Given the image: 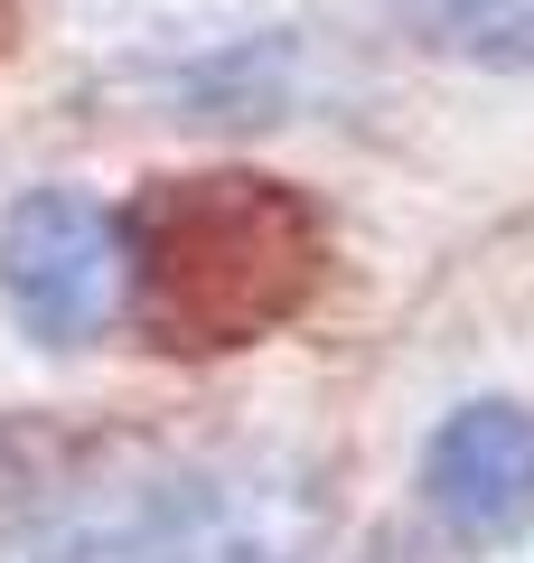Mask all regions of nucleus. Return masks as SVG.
<instances>
[{
  "mask_svg": "<svg viewBox=\"0 0 534 563\" xmlns=\"http://www.w3.org/2000/svg\"><path fill=\"white\" fill-rule=\"evenodd\" d=\"M329 273V225L291 179L254 169H198L159 179L122 217V291L151 347H254L281 320H300Z\"/></svg>",
  "mask_w": 534,
  "mask_h": 563,
  "instance_id": "f257e3e1",
  "label": "nucleus"
},
{
  "mask_svg": "<svg viewBox=\"0 0 534 563\" xmlns=\"http://www.w3.org/2000/svg\"><path fill=\"white\" fill-rule=\"evenodd\" d=\"M319 536H329V488L310 461L225 451L29 507L0 536V563H310Z\"/></svg>",
  "mask_w": 534,
  "mask_h": 563,
  "instance_id": "f03ea898",
  "label": "nucleus"
},
{
  "mask_svg": "<svg viewBox=\"0 0 534 563\" xmlns=\"http://www.w3.org/2000/svg\"><path fill=\"white\" fill-rule=\"evenodd\" d=\"M0 301L29 339L85 347L122 310V217L85 188H29L0 217Z\"/></svg>",
  "mask_w": 534,
  "mask_h": 563,
  "instance_id": "7ed1b4c3",
  "label": "nucleus"
},
{
  "mask_svg": "<svg viewBox=\"0 0 534 563\" xmlns=\"http://www.w3.org/2000/svg\"><path fill=\"white\" fill-rule=\"evenodd\" d=\"M422 507L469 554L525 536L534 526V413L525 404H507V395L459 404L422 451Z\"/></svg>",
  "mask_w": 534,
  "mask_h": 563,
  "instance_id": "20e7f679",
  "label": "nucleus"
},
{
  "mask_svg": "<svg viewBox=\"0 0 534 563\" xmlns=\"http://www.w3.org/2000/svg\"><path fill=\"white\" fill-rule=\"evenodd\" d=\"M403 29L441 57L534 76V0H403Z\"/></svg>",
  "mask_w": 534,
  "mask_h": 563,
  "instance_id": "39448f33",
  "label": "nucleus"
}]
</instances>
